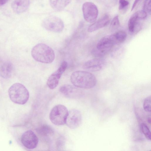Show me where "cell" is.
I'll return each mask as SVG.
<instances>
[{
	"mask_svg": "<svg viewBox=\"0 0 151 151\" xmlns=\"http://www.w3.org/2000/svg\"><path fill=\"white\" fill-rule=\"evenodd\" d=\"M67 65V62L63 61L58 69L49 77L47 81V84L50 89H53L57 86L60 77L66 69Z\"/></svg>",
	"mask_w": 151,
	"mask_h": 151,
	"instance_id": "obj_8",
	"label": "cell"
},
{
	"mask_svg": "<svg viewBox=\"0 0 151 151\" xmlns=\"http://www.w3.org/2000/svg\"><path fill=\"white\" fill-rule=\"evenodd\" d=\"M8 0H0V6L5 4Z\"/></svg>",
	"mask_w": 151,
	"mask_h": 151,
	"instance_id": "obj_26",
	"label": "cell"
},
{
	"mask_svg": "<svg viewBox=\"0 0 151 151\" xmlns=\"http://www.w3.org/2000/svg\"><path fill=\"white\" fill-rule=\"evenodd\" d=\"M76 89L71 85L65 84L61 86L59 89L60 91L65 96L70 97L75 95Z\"/></svg>",
	"mask_w": 151,
	"mask_h": 151,
	"instance_id": "obj_18",
	"label": "cell"
},
{
	"mask_svg": "<svg viewBox=\"0 0 151 151\" xmlns=\"http://www.w3.org/2000/svg\"><path fill=\"white\" fill-rule=\"evenodd\" d=\"M120 26V22L118 15L114 17L112 20L110 26L111 30H114L118 28Z\"/></svg>",
	"mask_w": 151,
	"mask_h": 151,
	"instance_id": "obj_22",
	"label": "cell"
},
{
	"mask_svg": "<svg viewBox=\"0 0 151 151\" xmlns=\"http://www.w3.org/2000/svg\"><path fill=\"white\" fill-rule=\"evenodd\" d=\"M21 142L26 148L29 149L35 148L38 144V139L32 131L29 130L24 133L21 137Z\"/></svg>",
	"mask_w": 151,
	"mask_h": 151,
	"instance_id": "obj_9",
	"label": "cell"
},
{
	"mask_svg": "<svg viewBox=\"0 0 151 151\" xmlns=\"http://www.w3.org/2000/svg\"><path fill=\"white\" fill-rule=\"evenodd\" d=\"M68 113V110L65 106L58 104L55 106L50 111L49 118L55 125H62L66 123Z\"/></svg>",
	"mask_w": 151,
	"mask_h": 151,
	"instance_id": "obj_4",
	"label": "cell"
},
{
	"mask_svg": "<svg viewBox=\"0 0 151 151\" xmlns=\"http://www.w3.org/2000/svg\"><path fill=\"white\" fill-rule=\"evenodd\" d=\"M71 0H49L51 7L57 11L64 9L70 2Z\"/></svg>",
	"mask_w": 151,
	"mask_h": 151,
	"instance_id": "obj_14",
	"label": "cell"
},
{
	"mask_svg": "<svg viewBox=\"0 0 151 151\" xmlns=\"http://www.w3.org/2000/svg\"><path fill=\"white\" fill-rule=\"evenodd\" d=\"M29 0H14L12 4L14 11L19 14L25 12L30 5Z\"/></svg>",
	"mask_w": 151,
	"mask_h": 151,
	"instance_id": "obj_13",
	"label": "cell"
},
{
	"mask_svg": "<svg viewBox=\"0 0 151 151\" xmlns=\"http://www.w3.org/2000/svg\"><path fill=\"white\" fill-rule=\"evenodd\" d=\"M116 45L113 34L104 36L97 43L96 47L92 51L96 57H101L107 53Z\"/></svg>",
	"mask_w": 151,
	"mask_h": 151,
	"instance_id": "obj_5",
	"label": "cell"
},
{
	"mask_svg": "<svg viewBox=\"0 0 151 151\" xmlns=\"http://www.w3.org/2000/svg\"><path fill=\"white\" fill-rule=\"evenodd\" d=\"M31 55L36 61L45 63H50L55 58L53 50L47 45L42 43L37 44L31 51Z\"/></svg>",
	"mask_w": 151,
	"mask_h": 151,
	"instance_id": "obj_2",
	"label": "cell"
},
{
	"mask_svg": "<svg viewBox=\"0 0 151 151\" xmlns=\"http://www.w3.org/2000/svg\"><path fill=\"white\" fill-rule=\"evenodd\" d=\"M151 98L150 96L146 98L143 103V108L145 111L147 112H150L151 111Z\"/></svg>",
	"mask_w": 151,
	"mask_h": 151,
	"instance_id": "obj_21",
	"label": "cell"
},
{
	"mask_svg": "<svg viewBox=\"0 0 151 151\" xmlns=\"http://www.w3.org/2000/svg\"><path fill=\"white\" fill-rule=\"evenodd\" d=\"M42 26L46 30L55 32H60L63 30L64 25L63 21L55 16H50L44 19Z\"/></svg>",
	"mask_w": 151,
	"mask_h": 151,
	"instance_id": "obj_6",
	"label": "cell"
},
{
	"mask_svg": "<svg viewBox=\"0 0 151 151\" xmlns=\"http://www.w3.org/2000/svg\"><path fill=\"white\" fill-rule=\"evenodd\" d=\"M82 121V115L79 111L73 109L68 112L66 124L69 128L74 129L78 128L81 125Z\"/></svg>",
	"mask_w": 151,
	"mask_h": 151,
	"instance_id": "obj_10",
	"label": "cell"
},
{
	"mask_svg": "<svg viewBox=\"0 0 151 151\" xmlns=\"http://www.w3.org/2000/svg\"><path fill=\"white\" fill-rule=\"evenodd\" d=\"M82 9L83 17L86 22L93 23L96 21L99 12L95 4L91 2H86L83 4Z\"/></svg>",
	"mask_w": 151,
	"mask_h": 151,
	"instance_id": "obj_7",
	"label": "cell"
},
{
	"mask_svg": "<svg viewBox=\"0 0 151 151\" xmlns=\"http://www.w3.org/2000/svg\"><path fill=\"white\" fill-rule=\"evenodd\" d=\"M148 121L149 123H150V122H151L150 118H149L148 119Z\"/></svg>",
	"mask_w": 151,
	"mask_h": 151,
	"instance_id": "obj_27",
	"label": "cell"
},
{
	"mask_svg": "<svg viewBox=\"0 0 151 151\" xmlns=\"http://www.w3.org/2000/svg\"><path fill=\"white\" fill-rule=\"evenodd\" d=\"M143 10L147 13H150L151 9V0H145L143 5Z\"/></svg>",
	"mask_w": 151,
	"mask_h": 151,
	"instance_id": "obj_23",
	"label": "cell"
},
{
	"mask_svg": "<svg viewBox=\"0 0 151 151\" xmlns=\"http://www.w3.org/2000/svg\"><path fill=\"white\" fill-rule=\"evenodd\" d=\"M129 4V2L127 0H119V9L120 10H124Z\"/></svg>",
	"mask_w": 151,
	"mask_h": 151,
	"instance_id": "obj_24",
	"label": "cell"
},
{
	"mask_svg": "<svg viewBox=\"0 0 151 151\" xmlns=\"http://www.w3.org/2000/svg\"><path fill=\"white\" fill-rule=\"evenodd\" d=\"M116 44L121 43L126 40L127 34L126 32L119 31L113 34Z\"/></svg>",
	"mask_w": 151,
	"mask_h": 151,
	"instance_id": "obj_19",
	"label": "cell"
},
{
	"mask_svg": "<svg viewBox=\"0 0 151 151\" xmlns=\"http://www.w3.org/2000/svg\"><path fill=\"white\" fill-rule=\"evenodd\" d=\"M70 81L74 86L85 89L93 88L96 83L94 75L90 72L83 71H76L73 73Z\"/></svg>",
	"mask_w": 151,
	"mask_h": 151,
	"instance_id": "obj_1",
	"label": "cell"
},
{
	"mask_svg": "<svg viewBox=\"0 0 151 151\" xmlns=\"http://www.w3.org/2000/svg\"><path fill=\"white\" fill-rule=\"evenodd\" d=\"M140 128L142 132L145 135L147 139L150 140L151 132L147 125L144 123H142L140 125Z\"/></svg>",
	"mask_w": 151,
	"mask_h": 151,
	"instance_id": "obj_20",
	"label": "cell"
},
{
	"mask_svg": "<svg viewBox=\"0 0 151 151\" xmlns=\"http://www.w3.org/2000/svg\"><path fill=\"white\" fill-rule=\"evenodd\" d=\"M110 18L108 14L104 15L101 18L89 27L88 31L92 32L107 25L110 22Z\"/></svg>",
	"mask_w": 151,
	"mask_h": 151,
	"instance_id": "obj_12",
	"label": "cell"
},
{
	"mask_svg": "<svg viewBox=\"0 0 151 151\" xmlns=\"http://www.w3.org/2000/svg\"><path fill=\"white\" fill-rule=\"evenodd\" d=\"M140 19L136 12L134 13L129 19L128 22V27L129 32L133 33L137 25L138 21Z\"/></svg>",
	"mask_w": 151,
	"mask_h": 151,
	"instance_id": "obj_16",
	"label": "cell"
},
{
	"mask_svg": "<svg viewBox=\"0 0 151 151\" xmlns=\"http://www.w3.org/2000/svg\"><path fill=\"white\" fill-rule=\"evenodd\" d=\"M38 134L44 136H49L52 135L54 133V130L50 126L43 125L37 129Z\"/></svg>",
	"mask_w": 151,
	"mask_h": 151,
	"instance_id": "obj_17",
	"label": "cell"
},
{
	"mask_svg": "<svg viewBox=\"0 0 151 151\" xmlns=\"http://www.w3.org/2000/svg\"><path fill=\"white\" fill-rule=\"evenodd\" d=\"M105 61L101 58H96L86 62L83 65L84 69L89 71L96 72L102 69L105 66Z\"/></svg>",
	"mask_w": 151,
	"mask_h": 151,
	"instance_id": "obj_11",
	"label": "cell"
},
{
	"mask_svg": "<svg viewBox=\"0 0 151 151\" xmlns=\"http://www.w3.org/2000/svg\"><path fill=\"white\" fill-rule=\"evenodd\" d=\"M9 97L14 103L19 104H24L28 101L29 92L23 84L16 83L13 84L8 90Z\"/></svg>",
	"mask_w": 151,
	"mask_h": 151,
	"instance_id": "obj_3",
	"label": "cell"
},
{
	"mask_svg": "<svg viewBox=\"0 0 151 151\" xmlns=\"http://www.w3.org/2000/svg\"><path fill=\"white\" fill-rule=\"evenodd\" d=\"M141 0H135L134 1L133 5L132 6L131 10L132 11L134 9L135 7L136 6V5L138 4V3L141 1Z\"/></svg>",
	"mask_w": 151,
	"mask_h": 151,
	"instance_id": "obj_25",
	"label": "cell"
},
{
	"mask_svg": "<svg viewBox=\"0 0 151 151\" xmlns=\"http://www.w3.org/2000/svg\"><path fill=\"white\" fill-rule=\"evenodd\" d=\"M12 68V65L11 63H4L2 65L0 68L1 76L4 78H10L11 76Z\"/></svg>",
	"mask_w": 151,
	"mask_h": 151,
	"instance_id": "obj_15",
	"label": "cell"
}]
</instances>
